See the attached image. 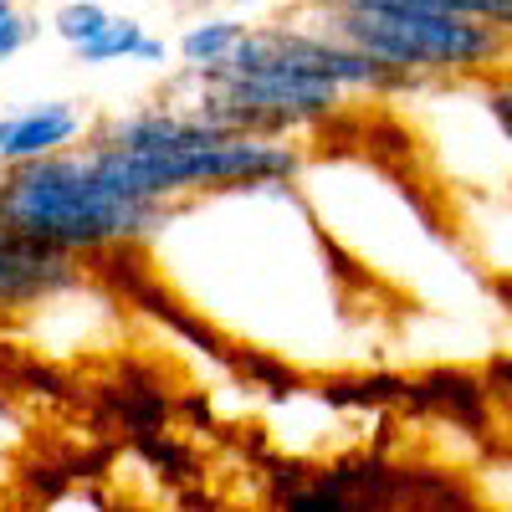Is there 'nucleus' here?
I'll use <instances>...</instances> for the list:
<instances>
[{"label": "nucleus", "mask_w": 512, "mask_h": 512, "mask_svg": "<svg viewBox=\"0 0 512 512\" xmlns=\"http://www.w3.org/2000/svg\"><path fill=\"white\" fill-rule=\"evenodd\" d=\"M139 41H144V21H139V16H108V26H103L93 41H82V47H77L72 57H77L82 67H113V62H134Z\"/></svg>", "instance_id": "obj_7"}, {"label": "nucleus", "mask_w": 512, "mask_h": 512, "mask_svg": "<svg viewBox=\"0 0 512 512\" xmlns=\"http://www.w3.org/2000/svg\"><path fill=\"white\" fill-rule=\"evenodd\" d=\"M292 11L338 31L359 52L384 62L400 77L441 82V77H482L512 57V36L492 21L451 16V11H420V6H379V11H328L313 0H297Z\"/></svg>", "instance_id": "obj_3"}, {"label": "nucleus", "mask_w": 512, "mask_h": 512, "mask_svg": "<svg viewBox=\"0 0 512 512\" xmlns=\"http://www.w3.org/2000/svg\"><path fill=\"white\" fill-rule=\"evenodd\" d=\"M236 11H262V6H297V0H226Z\"/></svg>", "instance_id": "obj_13"}, {"label": "nucleus", "mask_w": 512, "mask_h": 512, "mask_svg": "<svg viewBox=\"0 0 512 512\" xmlns=\"http://www.w3.org/2000/svg\"><path fill=\"white\" fill-rule=\"evenodd\" d=\"M0 221L16 236L41 241L67 256H98L154 241L169 221V205H139L108 190L88 144H72L62 154L0 169Z\"/></svg>", "instance_id": "obj_2"}, {"label": "nucleus", "mask_w": 512, "mask_h": 512, "mask_svg": "<svg viewBox=\"0 0 512 512\" xmlns=\"http://www.w3.org/2000/svg\"><path fill=\"white\" fill-rule=\"evenodd\" d=\"M82 139H88V113L67 98H41V103L11 108V113H0V169L62 154Z\"/></svg>", "instance_id": "obj_5"}, {"label": "nucleus", "mask_w": 512, "mask_h": 512, "mask_svg": "<svg viewBox=\"0 0 512 512\" xmlns=\"http://www.w3.org/2000/svg\"><path fill=\"white\" fill-rule=\"evenodd\" d=\"M0 436H16V415H11V400L0 395Z\"/></svg>", "instance_id": "obj_14"}, {"label": "nucleus", "mask_w": 512, "mask_h": 512, "mask_svg": "<svg viewBox=\"0 0 512 512\" xmlns=\"http://www.w3.org/2000/svg\"><path fill=\"white\" fill-rule=\"evenodd\" d=\"M31 41H36V16H26L21 6L0 11V67L16 62V57L31 47Z\"/></svg>", "instance_id": "obj_10"}, {"label": "nucleus", "mask_w": 512, "mask_h": 512, "mask_svg": "<svg viewBox=\"0 0 512 512\" xmlns=\"http://www.w3.org/2000/svg\"><path fill=\"white\" fill-rule=\"evenodd\" d=\"M420 88L425 82L390 72L338 31L292 11V21L277 16L246 26L221 67H180V77L169 82V103L190 108L200 123L216 128L303 139L344 118L349 98H400Z\"/></svg>", "instance_id": "obj_1"}, {"label": "nucleus", "mask_w": 512, "mask_h": 512, "mask_svg": "<svg viewBox=\"0 0 512 512\" xmlns=\"http://www.w3.org/2000/svg\"><path fill=\"white\" fill-rule=\"evenodd\" d=\"M282 507H287V512H379V507L369 502V492H354V487L333 482V477H318V482H308V487L287 492Z\"/></svg>", "instance_id": "obj_8"}, {"label": "nucleus", "mask_w": 512, "mask_h": 512, "mask_svg": "<svg viewBox=\"0 0 512 512\" xmlns=\"http://www.w3.org/2000/svg\"><path fill=\"white\" fill-rule=\"evenodd\" d=\"M241 31H246V21H236V16H200V21H190L180 31L175 57H180L185 72H210V67H221L231 57Z\"/></svg>", "instance_id": "obj_6"}, {"label": "nucleus", "mask_w": 512, "mask_h": 512, "mask_svg": "<svg viewBox=\"0 0 512 512\" xmlns=\"http://www.w3.org/2000/svg\"><path fill=\"white\" fill-rule=\"evenodd\" d=\"M108 6H103V0H67V6H57L52 11V36L62 41V47H82V41H93L103 26H108Z\"/></svg>", "instance_id": "obj_9"}, {"label": "nucleus", "mask_w": 512, "mask_h": 512, "mask_svg": "<svg viewBox=\"0 0 512 512\" xmlns=\"http://www.w3.org/2000/svg\"><path fill=\"white\" fill-rule=\"evenodd\" d=\"M487 118H492V128L512 144V82H487Z\"/></svg>", "instance_id": "obj_11"}, {"label": "nucleus", "mask_w": 512, "mask_h": 512, "mask_svg": "<svg viewBox=\"0 0 512 512\" xmlns=\"http://www.w3.org/2000/svg\"><path fill=\"white\" fill-rule=\"evenodd\" d=\"M11 6H16V0H0V11H11Z\"/></svg>", "instance_id": "obj_15"}, {"label": "nucleus", "mask_w": 512, "mask_h": 512, "mask_svg": "<svg viewBox=\"0 0 512 512\" xmlns=\"http://www.w3.org/2000/svg\"><path fill=\"white\" fill-rule=\"evenodd\" d=\"M72 287H82L77 256L52 251L41 241H26L0 221V308H11V313L41 308V303H52V297H62Z\"/></svg>", "instance_id": "obj_4"}, {"label": "nucleus", "mask_w": 512, "mask_h": 512, "mask_svg": "<svg viewBox=\"0 0 512 512\" xmlns=\"http://www.w3.org/2000/svg\"><path fill=\"white\" fill-rule=\"evenodd\" d=\"M169 57H175V47H169L164 36H154V31H144V41H139V52H134V62H144V67H164Z\"/></svg>", "instance_id": "obj_12"}]
</instances>
